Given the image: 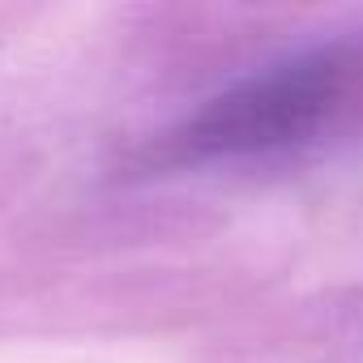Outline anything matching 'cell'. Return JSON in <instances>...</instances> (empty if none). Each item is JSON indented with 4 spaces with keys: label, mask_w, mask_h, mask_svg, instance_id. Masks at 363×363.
<instances>
[{
    "label": "cell",
    "mask_w": 363,
    "mask_h": 363,
    "mask_svg": "<svg viewBox=\"0 0 363 363\" xmlns=\"http://www.w3.org/2000/svg\"><path fill=\"white\" fill-rule=\"evenodd\" d=\"M354 86V60L346 52H312L274 65L235 90L206 103V111L184 128L197 154H265L308 141L325 128Z\"/></svg>",
    "instance_id": "obj_1"
}]
</instances>
